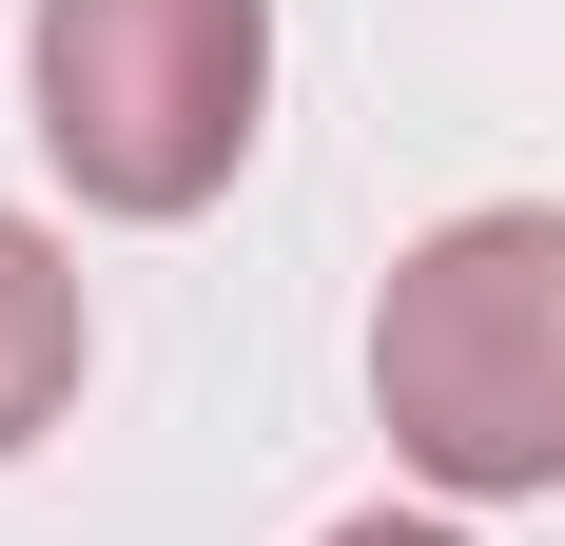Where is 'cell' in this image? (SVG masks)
I'll return each instance as SVG.
<instances>
[{
    "label": "cell",
    "mask_w": 565,
    "mask_h": 546,
    "mask_svg": "<svg viewBox=\"0 0 565 546\" xmlns=\"http://www.w3.org/2000/svg\"><path fill=\"white\" fill-rule=\"evenodd\" d=\"M371 410L449 507H526L565 489V216L508 196V216L409 234L391 293H371Z\"/></svg>",
    "instance_id": "cell-1"
},
{
    "label": "cell",
    "mask_w": 565,
    "mask_h": 546,
    "mask_svg": "<svg viewBox=\"0 0 565 546\" xmlns=\"http://www.w3.org/2000/svg\"><path fill=\"white\" fill-rule=\"evenodd\" d=\"M40 78V157L78 176V216H215L254 117H274V0H40L20 20Z\"/></svg>",
    "instance_id": "cell-2"
},
{
    "label": "cell",
    "mask_w": 565,
    "mask_h": 546,
    "mask_svg": "<svg viewBox=\"0 0 565 546\" xmlns=\"http://www.w3.org/2000/svg\"><path fill=\"white\" fill-rule=\"evenodd\" d=\"M58 410H78V254L0 216V449H40Z\"/></svg>",
    "instance_id": "cell-3"
},
{
    "label": "cell",
    "mask_w": 565,
    "mask_h": 546,
    "mask_svg": "<svg viewBox=\"0 0 565 546\" xmlns=\"http://www.w3.org/2000/svg\"><path fill=\"white\" fill-rule=\"evenodd\" d=\"M332 546H468V527H409V507H371V527H332Z\"/></svg>",
    "instance_id": "cell-4"
}]
</instances>
